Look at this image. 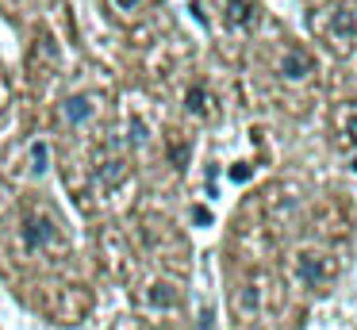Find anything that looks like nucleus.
<instances>
[{"mask_svg": "<svg viewBox=\"0 0 357 330\" xmlns=\"http://www.w3.org/2000/svg\"><path fill=\"white\" fill-rule=\"evenodd\" d=\"M300 273H303V280L319 284V280H331V276H334V265H331V261H323V257L303 253V257H300Z\"/></svg>", "mask_w": 357, "mask_h": 330, "instance_id": "obj_1", "label": "nucleus"}, {"mask_svg": "<svg viewBox=\"0 0 357 330\" xmlns=\"http://www.w3.org/2000/svg\"><path fill=\"white\" fill-rule=\"evenodd\" d=\"M280 73L292 77V81H303V77L311 73V58H307L303 50H296V46H292V50L284 54V61H280Z\"/></svg>", "mask_w": 357, "mask_h": 330, "instance_id": "obj_2", "label": "nucleus"}, {"mask_svg": "<svg viewBox=\"0 0 357 330\" xmlns=\"http://www.w3.org/2000/svg\"><path fill=\"white\" fill-rule=\"evenodd\" d=\"M47 238H50V227H47V219H27L24 223V242H27V250H39V246H47Z\"/></svg>", "mask_w": 357, "mask_h": 330, "instance_id": "obj_3", "label": "nucleus"}, {"mask_svg": "<svg viewBox=\"0 0 357 330\" xmlns=\"http://www.w3.org/2000/svg\"><path fill=\"white\" fill-rule=\"evenodd\" d=\"M89 115H93L89 96H70V100H66V119H70V123H85Z\"/></svg>", "mask_w": 357, "mask_h": 330, "instance_id": "obj_4", "label": "nucleus"}, {"mask_svg": "<svg viewBox=\"0 0 357 330\" xmlns=\"http://www.w3.org/2000/svg\"><path fill=\"white\" fill-rule=\"evenodd\" d=\"M334 35L342 38V46L354 38V12L349 8H338V20H334Z\"/></svg>", "mask_w": 357, "mask_h": 330, "instance_id": "obj_5", "label": "nucleus"}, {"mask_svg": "<svg viewBox=\"0 0 357 330\" xmlns=\"http://www.w3.org/2000/svg\"><path fill=\"white\" fill-rule=\"evenodd\" d=\"M185 104H188V112H196V115H204L208 112V92L196 84V89H188V96H185Z\"/></svg>", "mask_w": 357, "mask_h": 330, "instance_id": "obj_6", "label": "nucleus"}, {"mask_svg": "<svg viewBox=\"0 0 357 330\" xmlns=\"http://www.w3.org/2000/svg\"><path fill=\"white\" fill-rule=\"evenodd\" d=\"M150 303H154V307H173V303H177L173 292H169V284H154V288H150Z\"/></svg>", "mask_w": 357, "mask_h": 330, "instance_id": "obj_7", "label": "nucleus"}, {"mask_svg": "<svg viewBox=\"0 0 357 330\" xmlns=\"http://www.w3.org/2000/svg\"><path fill=\"white\" fill-rule=\"evenodd\" d=\"M227 8H231V12H227V20H231V23H238V27H242V23H250V4H246V0H231Z\"/></svg>", "mask_w": 357, "mask_h": 330, "instance_id": "obj_8", "label": "nucleus"}, {"mask_svg": "<svg viewBox=\"0 0 357 330\" xmlns=\"http://www.w3.org/2000/svg\"><path fill=\"white\" fill-rule=\"evenodd\" d=\"M342 123H346V138L357 146V100L346 107V119H342Z\"/></svg>", "mask_w": 357, "mask_h": 330, "instance_id": "obj_9", "label": "nucleus"}, {"mask_svg": "<svg viewBox=\"0 0 357 330\" xmlns=\"http://www.w3.org/2000/svg\"><path fill=\"white\" fill-rule=\"evenodd\" d=\"M47 158H50V150H47V142H35L31 146V161H35V173H43V169H47Z\"/></svg>", "mask_w": 357, "mask_h": 330, "instance_id": "obj_10", "label": "nucleus"}, {"mask_svg": "<svg viewBox=\"0 0 357 330\" xmlns=\"http://www.w3.org/2000/svg\"><path fill=\"white\" fill-rule=\"evenodd\" d=\"M116 4H119V8H123V12H131V8H135V4H139V0H116Z\"/></svg>", "mask_w": 357, "mask_h": 330, "instance_id": "obj_11", "label": "nucleus"}, {"mask_svg": "<svg viewBox=\"0 0 357 330\" xmlns=\"http://www.w3.org/2000/svg\"><path fill=\"white\" fill-rule=\"evenodd\" d=\"M354 173H357V158H354Z\"/></svg>", "mask_w": 357, "mask_h": 330, "instance_id": "obj_12", "label": "nucleus"}]
</instances>
